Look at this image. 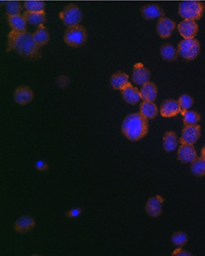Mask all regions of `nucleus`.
<instances>
[{
	"instance_id": "f257e3e1",
	"label": "nucleus",
	"mask_w": 205,
	"mask_h": 256,
	"mask_svg": "<svg viewBox=\"0 0 205 256\" xmlns=\"http://www.w3.org/2000/svg\"><path fill=\"white\" fill-rule=\"evenodd\" d=\"M15 50L20 55L29 59L40 57L39 47L35 42L33 35L25 31L11 30L8 38V51Z\"/></svg>"
},
{
	"instance_id": "f03ea898",
	"label": "nucleus",
	"mask_w": 205,
	"mask_h": 256,
	"mask_svg": "<svg viewBox=\"0 0 205 256\" xmlns=\"http://www.w3.org/2000/svg\"><path fill=\"white\" fill-rule=\"evenodd\" d=\"M121 132L130 141L141 140L148 132L147 118L140 113L129 115L121 125Z\"/></svg>"
},
{
	"instance_id": "7ed1b4c3",
	"label": "nucleus",
	"mask_w": 205,
	"mask_h": 256,
	"mask_svg": "<svg viewBox=\"0 0 205 256\" xmlns=\"http://www.w3.org/2000/svg\"><path fill=\"white\" fill-rule=\"evenodd\" d=\"M204 11L205 6L199 1H183L178 7V13L184 20H200L204 14Z\"/></svg>"
},
{
	"instance_id": "20e7f679",
	"label": "nucleus",
	"mask_w": 205,
	"mask_h": 256,
	"mask_svg": "<svg viewBox=\"0 0 205 256\" xmlns=\"http://www.w3.org/2000/svg\"><path fill=\"white\" fill-rule=\"evenodd\" d=\"M64 40L70 47H82L87 41L86 28L80 24L70 26L65 32Z\"/></svg>"
},
{
	"instance_id": "39448f33",
	"label": "nucleus",
	"mask_w": 205,
	"mask_h": 256,
	"mask_svg": "<svg viewBox=\"0 0 205 256\" xmlns=\"http://www.w3.org/2000/svg\"><path fill=\"white\" fill-rule=\"evenodd\" d=\"M201 45L196 38H184L179 42L177 46V51L180 56L187 61H193L200 54Z\"/></svg>"
},
{
	"instance_id": "423d86ee",
	"label": "nucleus",
	"mask_w": 205,
	"mask_h": 256,
	"mask_svg": "<svg viewBox=\"0 0 205 256\" xmlns=\"http://www.w3.org/2000/svg\"><path fill=\"white\" fill-rule=\"evenodd\" d=\"M60 19L67 26L78 25L82 20V12L75 4H70L60 12Z\"/></svg>"
},
{
	"instance_id": "0eeeda50",
	"label": "nucleus",
	"mask_w": 205,
	"mask_h": 256,
	"mask_svg": "<svg viewBox=\"0 0 205 256\" xmlns=\"http://www.w3.org/2000/svg\"><path fill=\"white\" fill-rule=\"evenodd\" d=\"M201 137V126L199 125H190L186 126L183 129L181 138L179 142L181 144L186 143V144H194Z\"/></svg>"
},
{
	"instance_id": "6e6552de",
	"label": "nucleus",
	"mask_w": 205,
	"mask_h": 256,
	"mask_svg": "<svg viewBox=\"0 0 205 256\" xmlns=\"http://www.w3.org/2000/svg\"><path fill=\"white\" fill-rule=\"evenodd\" d=\"M13 99L18 105H27L34 99V93L28 86H20L14 92Z\"/></svg>"
},
{
	"instance_id": "1a4fd4ad",
	"label": "nucleus",
	"mask_w": 205,
	"mask_h": 256,
	"mask_svg": "<svg viewBox=\"0 0 205 256\" xmlns=\"http://www.w3.org/2000/svg\"><path fill=\"white\" fill-rule=\"evenodd\" d=\"M150 79V72L143 64H136L133 70V81L137 85L143 86Z\"/></svg>"
},
{
	"instance_id": "9d476101",
	"label": "nucleus",
	"mask_w": 205,
	"mask_h": 256,
	"mask_svg": "<svg viewBox=\"0 0 205 256\" xmlns=\"http://www.w3.org/2000/svg\"><path fill=\"white\" fill-rule=\"evenodd\" d=\"M177 29L183 38H195L196 35L198 34L199 26L195 21L184 20L178 24Z\"/></svg>"
},
{
	"instance_id": "9b49d317",
	"label": "nucleus",
	"mask_w": 205,
	"mask_h": 256,
	"mask_svg": "<svg viewBox=\"0 0 205 256\" xmlns=\"http://www.w3.org/2000/svg\"><path fill=\"white\" fill-rule=\"evenodd\" d=\"M175 28H176L175 22L166 17L159 18L157 23V33L160 38H170Z\"/></svg>"
},
{
	"instance_id": "f8f14e48",
	"label": "nucleus",
	"mask_w": 205,
	"mask_h": 256,
	"mask_svg": "<svg viewBox=\"0 0 205 256\" xmlns=\"http://www.w3.org/2000/svg\"><path fill=\"white\" fill-rule=\"evenodd\" d=\"M164 199L160 196L152 197L147 200L146 211L151 217H159L162 212V203Z\"/></svg>"
},
{
	"instance_id": "ddd939ff",
	"label": "nucleus",
	"mask_w": 205,
	"mask_h": 256,
	"mask_svg": "<svg viewBox=\"0 0 205 256\" xmlns=\"http://www.w3.org/2000/svg\"><path fill=\"white\" fill-rule=\"evenodd\" d=\"M177 158L180 162L184 163H191L197 159V153L193 144L183 143L177 152Z\"/></svg>"
},
{
	"instance_id": "4468645a",
	"label": "nucleus",
	"mask_w": 205,
	"mask_h": 256,
	"mask_svg": "<svg viewBox=\"0 0 205 256\" xmlns=\"http://www.w3.org/2000/svg\"><path fill=\"white\" fill-rule=\"evenodd\" d=\"M181 113V107L176 100H166L160 106V115L164 117H173Z\"/></svg>"
},
{
	"instance_id": "2eb2a0df",
	"label": "nucleus",
	"mask_w": 205,
	"mask_h": 256,
	"mask_svg": "<svg viewBox=\"0 0 205 256\" xmlns=\"http://www.w3.org/2000/svg\"><path fill=\"white\" fill-rule=\"evenodd\" d=\"M121 95L124 101L130 105H137V103L142 99L140 91H138V89L135 88L131 83H129L121 90Z\"/></svg>"
},
{
	"instance_id": "dca6fc26",
	"label": "nucleus",
	"mask_w": 205,
	"mask_h": 256,
	"mask_svg": "<svg viewBox=\"0 0 205 256\" xmlns=\"http://www.w3.org/2000/svg\"><path fill=\"white\" fill-rule=\"evenodd\" d=\"M141 13L145 19L152 20L161 18L164 15L162 9L156 4H149L142 8Z\"/></svg>"
},
{
	"instance_id": "f3484780",
	"label": "nucleus",
	"mask_w": 205,
	"mask_h": 256,
	"mask_svg": "<svg viewBox=\"0 0 205 256\" xmlns=\"http://www.w3.org/2000/svg\"><path fill=\"white\" fill-rule=\"evenodd\" d=\"M36 227L35 220L30 216H22L14 224V230L19 233L29 232Z\"/></svg>"
},
{
	"instance_id": "a211bd4d",
	"label": "nucleus",
	"mask_w": 205,
	"mask_h": 256,
	"mask_svg": "<svg viewBox=\"0 0 205 256\" xmlns=\"http://www.w3.org/2000/svg\"><path fill=\"white\" fill-rule=\"evenodd\" d=\"M141 98L146 102H154L157 99L158 89L153 82H147L142 86L140 90Z\"/></svg>"
},
{
	"instance_id": "6ab92c4d",
	"label": "nucleus",
	"mask_w": 205,
	"mask_h": 256,
	"mask_svg": "<svg viewBox=\"0 0 205 256\" xmlns=\"http://www.w3.org/2000/svg\"><path fill=\"white\" fill-rule=\"evenodd\" d=\"M24 16L27 23L33 25L40 26L43 25L46 21V14L45 11H38V12H32V11H26L23 14Z\"/></svg>"
},
{
	"instance_id": "aec40b11",
	"label": "nucleus",
	"mask_w": 205,
	"mask_h": 256,
	"mask_svg": "<svg viewBox=\"0 0 205 256\" xmlns=\"http://www.w3.org/2000/svg\"><path fill=\"white\" fill-rule=\"evenodd\" d=\"M129 83V76L123 72H117L113 74L110 78V84L115 90L121 91Z\"/></svg>"
},
{
	"instance_id": "412c9836",
	"label": "nucleus",
	"mask_w": 205,
	"mask_h": 256,
	"mask_svg": "<svg viewBox=\"0 0 205 256\" xmlns=\"http://www.w3.org/2000/svg\"><path fill=\"white\" fill-rule=\"evenodd\" d=\"M158 108L153 102H146L140 105V114L144 116L147 119H153L158 115Z\"/></svg>"
},
{
	"instance_id": "4be33fe9",
	"label": "nucleus",
	"mask_w": 205,
	"mask_h": 256,
	"mask_svg": "<svg viewBox=\"0 0 205 256\" xmlns=\"http://www.w3.org/2000/svg\"><path fill=\"white\" fill-rule=\"evenodd\" d=\"M8 22L10 27L13 31H25L26 30V23L27 21L23 15H13L8 16Z\"/></svg>"
},
{
	"instance_id": "5701e85b",
	"label": "nucleus",
	"mask_w": 205,
	"mask_h": 256,
	"mask_svg": "<svg viewBox=\"0 0 205 256\" xmlns=\"http://www.w3.org/2000/svg\"><path fill=\"white\" fill-rule=\"evenodd\" d=\"M33 38H34L35 42L37 43V45L39 47H42L49 42V32L46 27H44L43 25H40L39 26V28L37 29V31L33 34Z\"/></svg>"
},
{
	"instance_id": "b1692460",
	"label": "nucleus",
	"mask_w": 205,
	"mask_h": 256,
	"mask_svg": "<svg viewBox=\"0 0 205 256\" xmlns=\"http://www.w3.org/2000/svg\"><path fill=\"white\" fill-rule=\"evenodd\" d=\"M159 53H160L161 57L168 62L176 61L178 56V51L176 47L168 43L162 45V47H160V49H159Z\"/></svg>"
},
{
	"instance_id": "393cba45",
	"label": "nucleus",
	"mask_w": 205,
	"mask_h": 256,
	"mask_svg": "<svg viewBox=\"0 0 205 256\" xmlns=\"http://www.w3.org/2000/svg\"><path fill=\"white\" fill-rule=\"evenodd\" d=\"M177 137L175 132H167L163 137V148L166 152L174 151L177 146Z\"/></svg>"
},
{
	"instance_id": "a878e982",
	"label": "nucleus",
	"mask_w": 205,
	"mask_h": 256,
	"mask_svg": "<svg viewBox=\"0 0 205 256\" xmlns=\"http://www.w3.org/2000/svg\"><path fill=\"white\" fill-rule=\"evenodd\" d=\"M191 172L197 176L202 177L205 175V161L203 158H197L194 162H191Z\"/></svg>"
},
{
	"instance_id": "bb28decb",
	"label": "nucleus",
	"mask_w": 205,
	"mask_h": 256,
	"mask_svg": "<svg viewBox=\"0 0 205 256\" xmlns=\"http://www.w3.org/2000/svg\"><path fill=\"white\" fill-rule=\"evenodd\" d=\"M181 114L183 116L184 124L186 126L196 125L201 120V116L195 111H188V110H182Z\"/></svg>"
},
{
	"instance_id": "cd10ccee",
	"label": "nucleus",
	"mask_w": 205,
	"mask_h": 256,
	"mask_svg": "<svg viewBox=\"0 0 205 256\" xmlns=\"http://www.w3.org/2000/svg\"><path fill=\"white\" fill-rule=\"evenodd\" d=\"M45 5L46 4L44 1H26L23 3V8L26 11L38 12V11H44Z\"/></svg>"
},
{
	"instance_id": "c85d7f7f",
	"label": "nucleus",
	"mask_w": 205,
	"mask_h": 256,
	"mask_svg": "<svg viewBox=\"0 0 205 256\" xmlns=\"http://www.w3.org/2000/svg\"><path fill=\"white\" fill-rule=\"evenodd\" d=\"M22 5L17 1H10L6 3V12L8 16L19 15L22 12Z\"/></svg>"
},
{
	"instance_id": "c756f323",
	"label": "nucleus",
	"mask_w": 205,
	"mask_h": 256,
	"mask_svg": "<svg viewBox=\"0 0 205 256\" xmlns=\"http://www.w3.org/2000/svg\"><path fill=\"white\" fill-rule=\"evenodd\" d=\"M187 235L184 232H176L172 236V241L176 246H184L187 242Z\"/></svg>"
},
{
	"instance_id": "7c9ffc66",
	"label": "nucleus",
	"mask_w": 205,
	"mask_h": 256,
	"mask_svg": "<svg viewBox=\"0 0 205 256\" xmlns=\"http://www.w3.org/2000/svg\"><path fill=\"white\" fill-rule=\"evenodd\" d=\"M177 102H178V104L181 107V111L182 110H188L193 105L192 97L187 94L181 95Z\"/></svg>"
},
{
	"instance_id": "2f4dec72",
	"label": "nucleus",
	"mask_w": 205,
	"mask_h": 256,
	"mask_svg": "<svg viewBox=\"0 0 205 256\" xmlns=\"http://www.w3.org/2000/svg\"><path fill=\"white\" fill-rule=\"evenodd\" d=\"M172 256H191V254H190L189 252H186V251H185V250H183V249L179 248V249H176V250H175V251L173 252Z\"/></svg>"
},
{
	"instance_id": "473e14b6",
	"label": "nucleus",
	"mask_w": 205,
	"mask_h": 256,
	"mask_svg": "<svg viewBox=\"0 0 205 256\" xmlns=\"http://www.w3.org/2000/svg\"><path fill=\"white\" fill-rule=\"evenodd\" d=\"M80 212H81V210L79 209H71L70 211L68 212V217H77L80 214Z\"/></svg>"
},
{
	"instance_id": "72a5a7b5",
	"label": "nucleus",
	"mask_w": 205,
	"mask_h": 256,
	"mask_svg": "<svg viewBox=\"0 0 205 256\" xmlns=\"http://www.w3.org/2000/svg\"><path fill=\"white\" fill-rule=\"evenodd\" d=\"M37 167L39 168V170H41V171L47 169V165L44 164V163H42V162H39V163L37 164Z\"/></svg>"
},
{
	"instance_id": "f704fd0d",
	"label": "nucleus",
	"mask_w": 205,
	"mask_h": 256,
	"mask_svg": "<svg viewBox=\"0 0 205 256\" xmlns=\"http://www.w3.org/2000/svg\"><path fill=\"white\" fill-rule=\"evenodd\" d=\"M202 158L205 161V145L204 146V148L202 149Z\"/></svg>"
}]
</instances>
